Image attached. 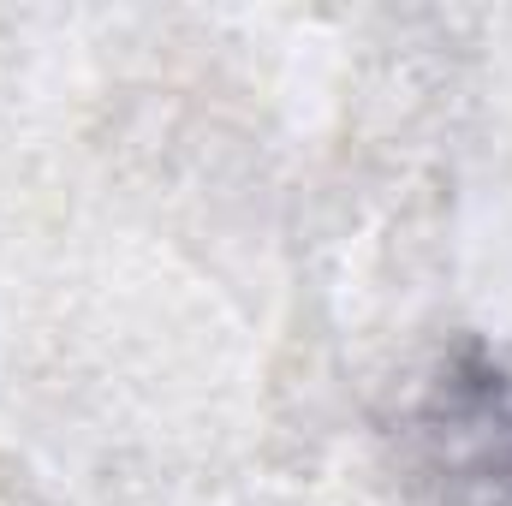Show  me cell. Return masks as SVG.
<instances>
[{
	"label": "cell",
	"mask_w": 512,
	"mask_h": 506,
	"mask_svg": "<svg viewBox=\"0 0 512 506\" xmlns=\"http://www.w3.org/2000/svg\"><path fill=\"white\" fill-rule=\"evenodd\" d=\"M405 447L447 506H512V340H471L423 381Z\"/></svg>",
	"instance_id": "cell-1"
}]
</instances>
